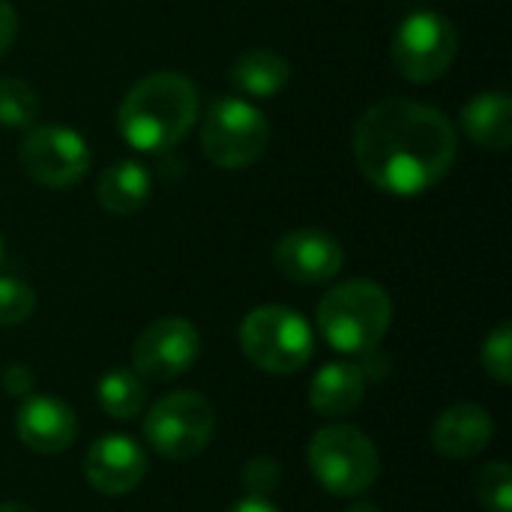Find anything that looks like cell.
I'll return each instance as SVG.
<instances>
[{
	"label": "cell",
	"mask_w": 512,
	"mask_h": 512,
	"mask_svg": "<svg viewBox=\"0 0 512 512\" xmlns=\"http://www.w3.org/2000/svg\"><path fill=\"white\" fill-rule=\"evenodd\" d=\"M459 153L453 120L414 99H381L369 105L354 129L360 174L381 192L414 198L441 183Z\"/></svg>",
	"instance_id": "1"
},
{
	"label": "cell",
	"mask_w": 512,
	"mask_h": 512,
	"mask_svg": "<svg viewBox=\"0 0 512 512\" xmlns=\"http://www.w3.org/2000/svg\"><path fill=\"white\" fill-rule=\"evenodd\" d=\"M198 90L180 72H153L141 78L120 102V135L141 153H165L180 144L198 120Z\"/></svg>",
	"instance_id": "2"
},
{
	"label": "cell",
	"mask_w": 512,
	"mask_h": 512,
	"mask_svg": "<svg viewBox=\"0 0 512 512\" xmlns=\"http://www.w3.org/2000/svg\"><path fill=\"white\" fill-rule=\"evenodd\" d=\"M393 321V300L378 282L351 279L318 303V330L339 354H369L381 345Z\"/></svg>",
	"instance_id": "3"
},
{
	"label": "cell",
	"mask_w": 512,
	"mask_h": 512,
	"mask_svg": "<svg viewBox=\"0 0 512 512\" xmlns=\"http://www.w3.org/2000/svg\"><path fill=\"white\" fill-rule=\"evenodd\" d=\"M309 468L324 492L357 498L372 489L381 474V456L372 438L354 426H324L309 441Z\"/></svg>",
	"instance_id": "4"
},
{
	"label": "cell",
	"mask_w": 512,
	"mask_h": 512,
	"mask_svg": "<svg viewBox=\"0 0 512 512\" xmlns=\"http://www.w3.org/2000/svg\"><path fill=\"white\" fill-rule=\"evenodd\" d=\"M240 348L249 363L270 375H294L315 354L306 318L288 306H258L240 324Z\"/></svg>",
	"instance_id": "5"
},
{
	"label": "cell",
	"mask_w": 512,
	"mask_h": 512,
	"mask_svg": "<svg viewBox=\"0 0 512 512\" xmlns=\"http://www.w3.org/2000/svg\"><path fill=\"white\" fill-rule=\"evenodd\" d=\"M270 144L267 117L240 96H216L201 120V150L225 171L249 168Z\"/></svg>",
	"instance_id": "6"
},
{
	"label": "cell",
	"mask_w": 512,
	"mask_h": 512,
	"mask_svg": "<svg viewBox=\"0 0 512 512\" xmlns=\"http://www.w3.org/2000/svg\"><path fill=\"white\" fill-rule=\"evenodd\" d=\"M459 33L441 12L420 9L402 18L390 42V60L396 72L411 84L438 81L456 60Z\"/></svg>",
	"instance_id": "7"
},
{
	"label": "cell",
	"mask_w": 512,
	"mask_h": 512,
	"mask_svg": "<svg viewBox=\"0 0 512 512\" xmlns=\"http://www.w3.org/2000/svg\"><path fill=\"white\" fill-rule=\"evenodd\" d=\"M216 429L213 408L204 396L192 390H177L162 396L144 417L147 444L165 459H192L198 456Z\"/></svg>",
	"instance_id": "8"
},
{
	"label": "cell",
	"mask_w": 512,
	"mask_h": 512,
	"mask_svg": "<svg viewBox=\"0 0 512 512\" xmlns=\"http://www.w3.org/2000/svg\"><path fill=\"white\" fill-rule=\"evenodd\" d=\"M21 168L30 180L48 189L75 186L90 168V147L84 135L66 126H30L21 141Z\"/></svg>",
	"instance_id": "9"
},
{
	"label": "cell",
	"mask_w": 512,
	"mask_h": 512,
	"mask_svg": "<svg viewBox=\"0 0 512 512\" xmlns=\"http://www.w3.org/2000/svg\"><path fill=\"white\" fill-rule=\"evenodd\" d=\"M201 357V333L186 318L153 321L132 348V366L147 381H171L195 366Z\"/></svg>",
	"instance_id": "10"
},
{
	"label": "cell",
	"mask_w": 512,
	"mask_h": 512,
	"mask_svg": "<svg viewBox=\"0 0 512 512\" xmlns=\"http://www.w3.org/2000/svg\"><path fill=\"white\" fill-rule=\"evenodd\" d=\"M345 249L339 240L318 228L288 231L273 249V267L297 285H321L339 276Z\"/></svg>",
	"instance_id": "11"
},
{
	"label": "cell",
	"mask_w": 512,
	"mask_h": 512,
	"mask_svg": "<svg viewBox=\"0 0 512 512\" xmlns=\"http://www.w3.org/2000/svg\"><path fill=\"white\" fill-rule=\"evenodd\" d=\"M147 474V453L129 435H105L90 444L84 456L87 483L108 498L129 495Z\"/></svg>",
	"instance_id": "12"
},
{
	"label": "cell",
	"mask_w": 512,
	"mask_h": 512,
	"mask_svg": "<svg viewBox=\"0 0 512 512\" xmlns=\"http://www.w3.org/2000/svg\"><path fill=\"white\" fill-rule=\"evenodd\" d=\"M15 429L27 450L39 456H57L72 447L78 435V420H75V411L63 399L30 393L18 408Z\"/></svg>",
	"instance_id": "13"
},
{
	"label": "cell",
	"mask_w": 512,
	"mask_h": 512,
	"mask_svg": "<svg viewBox=\"0 0 512 512\" xmlns=\"http://www.w3.org/2000/svg\"><path fill=\"white\" fill-rule=\"evenodd\" d=\"M495 435L492 414L474 402L447 408L432 426V444L447 459H474L480 456Z\"/></svg>",
	"instance_id": "14"
},
{
	"label": "cell",
	"mask_w": 512,
	"mask_h": 512,
	"mask_svg": "<svg viewBox=\"0 0 512 512\" xmlns=\"http://www.w3.org/2000/svg\"><path fill=\"white\" fill-rule=\"evenodd\" d=\"M366 396V375L354 363H327L309 384V405L321 417H348Z\"/></svg>",
	"instance_id": "15"
},
{
	"label": "cell",
	"mask_w": 512,
	"mask_h": 512,
	"mask_svg": "<svg viewBox=\"0 0 512 512\" xmlns=\"http://www.w3.org/2000/svg\"><path fill=\"white\" fill-rule=\"evenodd\" d=\"M465 135L486 150H507L512 144V99L504 90L477 93L459 111Z\"/></svg>",
	"instance_id": "16"
},
{
	"label": "cell",
	"mask_w": 512,
	"mask_h": 512,
	"mask_svg": "<svg viewBox=\"0 0 512 512\" xmlns=\"http://www.w3.org/2000/svg\"><path fill=\"white\" fill-rule=\"evenodd\" d=\"M150 174L141 162L135 159H120L114 165H108L99 177L96 186V198L99 204L114 213V216H132L138 213L147 198H150Z\"/></svg>",
	"instance_id": "17"
},
{
	"label": "cell",
	"mask_w": 512,
	"mask_h": 512,
	"mask_svg": "<svg viewBox=\"0 0 512 512\" xmlns=\"http://www.w3.org/2000/svg\"><path fill=\"white\" fill-rule=\"evenodd\" d=\"M291 66L282 54L270 48H249L231 66V84L252 99H273L285 90Z\"/></svg>",
	"instance_id": "18"
},
{
	"label": "cell",
	"mask_w": 512,
	"mask_h": 512,
	"mask_svg": "<svg viewBox=\"0 0 512 512\" xmlns=\"http://www.w3.org/2000/svg\"><path fill=\"white\" fill-rule=\"evenodd\" d=\"M96 399L99 408L114 417V420H132L144 411L147 402V390L141 384V378L129 369H111L99 378L96 384Z\"/></svg>",
	"instance_id": "19"
},
{
	"label": "cell",
	"mask_w": 512,
	"mask_h": 512,
	"mask_svg": "<svg viewBox=\"0 0 512 512\" xmlns=\"http://www.w3.org/2000/svg\"><path fill=\"white\" fill-rule=\"evenodd\" d=\"M39 117L36 90L21 78H0V126L30 129Z\"/></svg>",
	"instance_id": "20"
},
{
	"label": "cell",
	"mask_w": 512,
	"mask_h": 512,
	"mask_svg": "<svg viewBox=\"0 0 512 512\" xmlns=\"http://www.w3.org/2000/svg\"><path fill=\"white\" fill-rule=\"evenodd\" d=\"M477 498L483 510L512 512V471L507 462H489L477 477Z\"/></svg>",
	"instance_id": "21"
},
{
	"label": "cell",
	"mask_w": 512,
	"mask_h": 512,
	"mask_svg": "<svg viewBox=\"0 0 512 512\" xmlns=\"http://www.w3.org/2000/svg\"><path fill=\"white\" fill-rule=\"evenodd\" d=\"M36 309V294L24 279L0 276V327H15L27 321Z\"/></svg>",
	"instance_id": "22"
},
{
	"label": "cell",
	"mask_w": 512,
	"mask_h": 512,
	"mask_svg": "<svg viewBox=\"0 0 512 512\" xmlns=\"http://www.w3.org/2000/svg\"><path fill=\"white\" fill-rule=\"evenodd\" d=\"M483 369L489 378H495L498 384H510L512 381V327L504 321L498 324L486 342H483Z\"/></svg>",
	"instance_id": "23"
},
{
	"label": "cell",
	"mask_w": 512,
	"mask_h": 512,
	"mask_svg": "<svg viewBox=\"0 0 512 512\" xmlns=\"http://www.w3.org/2000/svg\"><path fill=\"white\" fill-rule=\"evenodd\" d=\"M279 477H282L279 462H273L267 456H258V459H252L243 468V486H246L249 495H267V492H273L279 486Z\"/></svg>",
	"instance_id": "24"
},
{
	"label": "cell",
	"mask_w": 512,
	"mask_h": 512,
	"mask_svg": "<svg viewBox=\"0 0 512 512\" xmlns=\"http://www.w3.org/2000/svg\"><path fill=\"white\" fill-rule=\"evenodd\" d=\"M0 384H3V390H6L9 396L27 399V396L33 393V372H30L27 366H21V363H12V366L3 369Z\"/></svg>",
	"instance_id": "25"
},
{
	"label": "cell",
	"mask_w": 512,
	"mask_h": 512,
	"mask_svg": "<svg viewBox=\"0 0 512 512\" xmlns=\"http://www.w3.org/2000/svg\"><path fill=\"white\" fill-rule=\"evenodd\" d=\"M15 33H18V12L9 0H0V57L15 42Z\"/></svg>",
	"instance_id": "26"
},
{
	"label": "cell",
	"mask_w": 512,
	"mask_h": 512,
	"mask_svg": "<svg viewBox=\"0 0 512 512\" xmlns=\"http://www.w3.org/2000/svg\"><path fill=\"white\" fill-rule=\"evenodd\" d=\"M228 512H282L273 501H267L264 495H246V498H240L234 507Z\"/></svg>",
	"instance_id": "27"
},
{
	"label": "cell",
	"mask_w": 512,
	"mask_h": 512,
	"mask_svg": "<svg viewBox=\"0 0 512 512\" xmlns=\"http://www.w3.org/2000/svg\"><path fill=\"white\" fill-rule=\"evenodd\" d=\"M0 512H33L30 507H24V504H0Z\"/></svg>",
	"instance_id": "28"
},
{
	"label": "cell",
	"mask_w": 512,
	"mask_h": 512,
	"mask_svg": "<svg viewBox=\"0 0 512 512\" xmlns=\"http://www.w3.org/2000/svg\"><path fill=\"white\" fill-rule=\"evenodd\" d=\"M348 512H381L378 507H372V504H354Z\"/></svg>",
	"instance_id": "29"
},
{
	"label": "cell",
	"mask_w": 512,
	"mask_h": 512,
	"mask_svg": "<svg viewBox=\"0 0 512 512\" xmlns=\"http://www.w3.org/2000/svg\"><path fill=\"white\" fill-rule=\"evenodd\" d=\"M3 255H6V252H3V237H0V267H3Z\"/></svg>",
	"instance_id": "30"
}]
</instances>
